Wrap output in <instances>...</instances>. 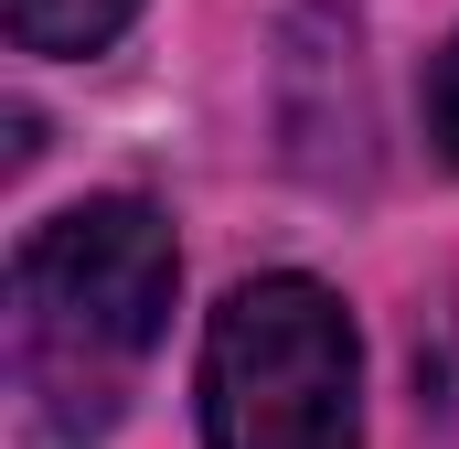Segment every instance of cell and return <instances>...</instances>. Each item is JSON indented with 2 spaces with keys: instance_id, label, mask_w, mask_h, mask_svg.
Masks as SVG:
<instances>
[{
  "instance_id": "obj_3",
  "label": "cell",
  "mask_w": 459,
  "mask_h": 449,
  "mask_svg": "<svg viewBox=\"0 0 459 449\" xmlns=\"http://www.w3.org/2000/svg\"><path fill=\"white\" fill-rule=\"evenodd\" d=\"M128 11L139 0H0V22H11L22 54H108L128 32Z\"/></svg>"
},
{
  "instance_id": "obj_2",
  "label": "cell",
  "mask_w": 459,
  "mask_h": 449,
  "mask_svg": "<svg viewBox=\"0 0 459 449\" xmlns=\"http://www.w3.org/2000/svg\"><path fill=\"white\" fill-rule=\"evenodd\" d=\"M204 449H363V332L299 278H235L204 321Z\"/></svg>"
},
{
  "instance_id": "obj_1",
  "label": "cell",
  "mask_w": 459,
  "mask_h": 449,
  "mask_svg": "<svg viewBox=\"0 0 459 449\" xmlns=\"http://www.w3.org/2000/svg\"><path fill=\"white\" fill-rule=\"evenodd\" d=\"M171 289H182V246L139 193L65 204L11 246V396L32 449L108 439L128 374L171 332Z\"/></svg>"
},
{
  "instance_id": "obj_4",
  "label": "cell",
  "mask_w": 459,
  "mask_h": 449,
  "mask_svg": "<svg viewBox=\"0 0 459 449\" xmlns=\"http://www.w3.org/2000/svg\"><path fill=\"white\" fill-rule=\"evenodd\" d=\"M428 150L459 172V32L438 43V65H428Z\"/></svg>"
}]
</instances>
